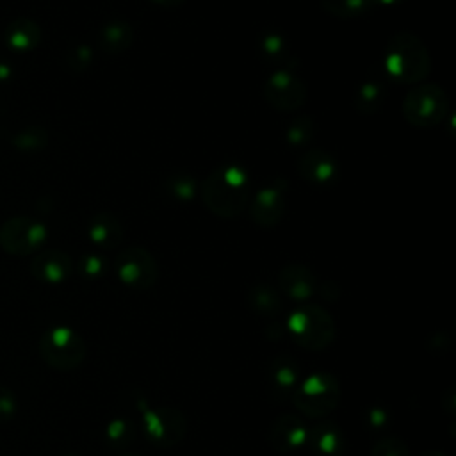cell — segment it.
<instances>
[{"label":"cell","instance_id":"cell-30","mask_svg":"<svg viewBox=\"0 0 456 456\" xmlns=\"http://www.w3.org/2000/svg\"><path fill=\"white\" fill-rule=\"evenodd\" d=\"M18 397L14 392L4 385H0V424L12 420L18 413Z\"/></svg>","mask_w":456,"mask_h":456},{"label":"cell","instance_id":"cell-27","mask_svg":"<svg viewBox=\"0 0 456 456\" xmlns=\"http://www.w3.org/2000/svg\"><path fill=\"white\" fill-rule=\"evenodd\" d=\"M314 132H315L314 119L310 116H299L289 123V126L285 130V137H287L289 144L303 146L312 139Z\"/></svg>","mask_w":456,"mask_h":456},{"label":"cell","instance_id":"cell-21","mask_svg":"<svg viewBox=\"0 0 456 456\" xmlns=\"http://www.w3.org/2000/svg\"><path fill=\"white\" fill-rule=\"evenodd\" d=\"M246 303L262 317H276L281 312V296L267 283L253 285L246 294Z\"/></svg>","mask_w":456,"mask_h":456},{"label":"cell","instance_id":"cell-28","mask_svg":"<svg viewBox=\"0 0 456 456\" xmlns=\"http://www.w3.org/2000/svg\"><path fill=\"white\" fill-rule=\"evenodd\" d=\"M196 187H198L196 180H194L191 175H183V173H180V175H171V176L166 180V191H167L173 198H176V200H180V201H189V200H192V198L196 196Z\"/></svg>","mask_w":456,"mask_h":456},{"label":"cell","instance_id":"cell-25","mask_svg":"<svg viewBox=\"0 0 456 456\" xmlns=\"http://www.w3.org/2000/svg\"><path fill=\"white\" fill-rule=\"evenodd\" d=\"M11 144L25 153L41 151L48 144V132L43 126H27L11 139Z\"/></svg>","mask_w":456,"mask_h":456},{"label":"cell","instance_id":"cell-34","mask_svg":"<svg viewBox=\"0 0 456 456\" xmlns=\"http://www.w3.org/2000/svg\"><path fill=\"white\" fill-rule=\"evenodd\" d=\"M151 2H155L157 5H160V7H167V9H171V7H178V5H182L185 0H151Z\"/></svg>","mask_w":456,"mask_h":456},{"label":"cell","instance_id":"cell-22","mask_svg":"<svg viewBox=\"0 0 456 456\" xmlns=\"http://www.w3.org/2000/svg\"><path fill=\"white\" fill-rule=\"evenodd\" d=\"M258 53L260 57L274 66H285L290 62V50L281 34L267 32L258 39Z\"/></svg>","mask_w":456,"mask_h":456},{"label":"cell","instance_id":"cell-29","mask_svg":"<svg viewBox=\"0 0 456 456\" xmlns=\"http://www.w3.org/2000/svg\"><path fill=\"white\" fill-rule=\"evenodd\" d=\"M370 456H410V452L403 440L383 438L372 445Z\"/></svg>","mask_w":456,"mask_h":456},{"label":"cell","instance_id":"cell-20","mask_svg":"<svg viewBox=\"0 0 456 456\" xmlns=\"http://www.w3.org/2000/svg\"><path fill=\"white\" fill-rule=\"evenodd\" d=\"M134 39V28L123 20H112L105 23L98 32V46L103 53H123L130 48Z\"/></svg>","mask_w":456,"mask_h":456},{"label":"cell","instance_id":"cell-9","mask_svg":"<svg viewBox=\"0 0 456 456\" xmlns=\"http://www.w3.org/2000/svg\"><path fill=\"white\" fill-rule=\"evenodd\" d=\"M48 230L30 217H11L0 226V246L5 253L25 256L37 251L46 240Z\"/></svg>","mask_w":456,"mask_h":456},{"label":"cell","instance_id":"cell-3","mask_svg":"<svg viewBox=\"0 0 456 456\" xmlns=\"http://www.w3.org/2000/svg\"><path fill=\"white\" fill-rule=\"evenodd\" d=\"M285 331L299 347L322 351L333 344L337 328L333 317L322 306L303 303L289 314Z\"/></svg>","mask_w":456,"mask_h":456},{"label":"cell","instance_id":"cell-12","mask_svg":"<svg viewBox=\"0 0 456 456\" xmlns=\"http://www.w3.org/2000/svg\"><path fill=\"white\" fill-rule=\"evenodd\" d=\"M283 212H285V185L278 180L264 185L255 194L249 207L251 219L262 228L276 226Z\"/></svg>","mask_w":456,"mask_h":456},{"label":"cell","instance_id":"cell-16","mask_svg":"<svg viewBox=\"0 0 456 456\" xmlns=\"http://www.w3.org/2000/svg\"><path fill=\"white\" fill-rule=\"evenodd\" d=\"M301 383V365L290 356H276L269 365V387L276 399L294 394Z\"/></svg>","mask_w":456,"mask_h":456},{"label":"cell","instance_id":"cell-37","mask_svg":"<svg viewBox=\"0 0 456 456\" xmlns=\"http://www.w3.org/2000/svg\"><path fill=\"white\" fill-rule=\"evenodd\" d=\"M121 456H139V454H134V452H128V454H121Z\"/></svg>","mask_w":456,"mask_h":456},{"label":"cell","instance_id":"cell-1","mask_svg":"<svg viewBox=\"0 0 456 456\" xmlns=\"http://www.w3.org/2000/svg\"><path fill=\"white\" fill-rule=\"evenodd\" d=\"M203 205L223 219L237 217L249 201V178L244 167L226 164L214 169L200 185Z\"/></svg>","mask_w":456,"mask_h":456},{"label":"cell","instance_id":"cell-17","mask_svg":"<svg viewBox=\"0 0 456 456\" xmlns=\"http://www.w3.org/2000/svg\"><path fill=\"white\" fill-rule=\"evenodd\" d=\"M306 445L315 456H342L344 431L333 420H322L308 429Z\"/></svg>","mask_w":456,"mask_h":456},{"label":"cell","instance_id":"cell-33","mask_svg":"<svg viewBox=\"0 0 456 456\" xmlns=\"http://www.w3.org/2000/svg\"><path fill=\"white\" fill-rule=\"evenodd\" d=\"M367 422L372 429H381L387 426L388 422V411L385 408H379V406H372L369 411H367Z\"/></svg>","mask_w":456,"mask_h":456},{"label":"cell","instance_id":"cell-32","mask_svg":"<svg viewBox=\"0 0 456 456\" xmlns=\"http://www.w3.org/2000/svg\"><path fill=\"white\" fill-rule=\"evenodd\" d=\"M91 61H93V52H91V48L86 46V45H80V46L71 48V50L68 52V55H66V64H68V68H71V69H75V71L86 69V68L91 64Z\"/></svg>","mask_w":456,"mask_h":456},{"label":"cell","instance_id":"cell-10","mask_svg":"<svg viewBox=\"0 0 456 456\" xmlns=\"http://www.w3.org/2000/svg\"><path fill=\"white\" fill-rule=\"evenodd\" d=\"M264 96L267 103L280 112H292L305 105L306 86L289 69H276L264 84Z\"/></svg>","mask_w":456,"mask_h":456},{"label":"cell","instance_id":"cell-31","mask_svg":"<svg viewBox=\"0 0 456 456\" xmlns=\"http://www.w3.org/2000/svg\"><path fill=\"white\" fill-rule=\"evenodd\" d=\"M78 269H80L82 276H86L89 280H94V278H100L105 273V260L96 253H89V255L82 256V260L78 264Z\"/></svg>","mask_w":456,"mask_h":456},{"label":"cell","instance_id":"cell-2","mask_svg":"<svg viewBox=\"0 0 456 456\" xmlns=\"http://www.w3.org/2000/svg\"><path fill=\"white\" fill-rule=\"evenodd\" d=\"M387 75L399 84H415L431 71V57L424 43L411 32L394 34L383 53Z\"/></svg>","mask_w":456,"mask_h":456},{"label":"cell","instance_id":"cell-26","mask_svg":"<svg viewBox=\"0 0 456 456\" xmlns=\"http://www.w3.org/2000/svg\"><path fill=\"white\" fill-rule=\"evenodd\" d=\"M134 435H135V428L125 417H116L105 426V440L109 442L110 447H116V449L126 447L134 440Z\"/></svg>","mask_w":456,"mask_h":456},{"label":"cell","instance_id":"cell-13","mask_svg":"<svg viewBox=\"0 0 456 456\" xmlns=\"http://www.w3.org/2000/svg\"><path fill=\"white\" fill-rule=\"evenodd\" d=\"M299 175L315 185H330L338 178V162L335 157L322 148H312L299 155L297 159Z\"/></svg>","mask_w":456,"mask_h":456},{"label":"cell","instance_id":"cell-24","mask_svg":"<svg viewBox=\"0 0 456 456\" xmlns=\"http://www.w3.org/2000/svg\"><path fill=\"white\" fill-rule=\"evenodd\" d=\"M321 7L335 18H358L365 14L372 5L370 0H319Z\"/></svg>","mask_w":456,"mask_h":456},{"label":"cell","instance_id":"cell-8","mask_svg":"<svg viewBox=\"0 0 456 456\" xmlns=\"http://www.w3.org/2000/svg\"><path fill=\"white\" fill-rule=\"evenodd\" d=\"M114 271L123 285L137 290L150 289L159 276V267L153 255L142 246L121 249L114 258Z\"/></svg>","mask_w":456,"mask_h":456},{"label":"cell","instance_id":"cell-6","mask_svg":"<svg viewBox=\"0 0 456 456\" xmlns=\"http://www.w3.org/2000/svg\"><path fill=\"white\" fill-rule=\"evenodd\" d=\"M401 110L410 125L429 128L444 121L449 112V100L440 86L422 84L408 91Z\"/></svg>","mask_w":456,"mask_h":456},{"label":"cell","instance_id":"cell-7","mask_svg":"<svg viewBox=\"0 0 456 456\" xmlns=\"http://www.w3.org/2000/svg\"><path fill=\"white\" fill-rule=\"evenodd\" d=\"M141 424L144 438L159 449L175 447L187 435V419L173 406L144 408Z\"/></svg>","mask_w":456,"mask_h":456},{"label":"cell","instance_id":"cell-4","mask_svg":"<svg viewBox=\"0 0 456 456\" xmlns=\"http://www.w3.org/2000/svg\"><path fill=\"white\" fill-rule=\"evenodd\" d=\"M43 362L55 370H73L86 360L87 346L69 326L48 328L37 344Z\"/></svg>","mask_w":456,"mask_h":456},{"label":"cell","instance_id":"cell-23","mask_svg":"<svg viewBox=\"0 0 456 456\" xmlns=\"http://www.w3.org/2000/svg\"><path fill=\"white\" fill-rule=\"evenodd\" d=\"M383 100H385L383 87L374 80H367L356 89L353 103L358 114L369 116V114H376L381 109Z\"/></svg>","mask_w":456,"mask_h":456},{"label":"cell","instance_id":"cell-19","mask_svg":"<svg viewBox=\"0 0 456 456\" xmlns=\"http://www.w3.org/2000/svg\"><path fill=\"white\" fill-rule=\"evenodd\" d=\"M4 41L12 52H30L41 41V27L30 18H18L7 25Z\"/></svg>","mask_w":456,"mask_h":456},{"label":"cell","instance_id":"cell-14","mask_svg":"<svg viewBox=\"0 0 456 456\" xmlns=\"http://www.w3.org/2000/svg\"><path fill=\"white\" fill-rule=\"evenodd\" d=\"M30 273L37 281L57 285L71 276L73 260L68 253L61 249H45L32 258Z\"/></svg>","mask_w":456,"mask_h":456},{"label":"cell","instance_id":"cell-38","mask_svg":"<svg viewBox=\"0 0 456 456\" xmlns=\"http://www.w3.org/2000/svg\"><path fill=\"white\" fill-rule=\"evenodd\" d=\"M64 456H78V454H64Z\"/></svg>","mask_w":456,"mask_h":456},{"label":"cell","instance_id":"cell-15","mask_svg":"<svg viewBox=\"0 0 456 456\" xmlns=\"http://www.w3.org/2000/svg\"><path fill=\"white\" fill-rule=\"evenodd\" d=\"M281 292L297 303H306L317 290L315 274L303 264H289L278 274Z\"/></svg>","mask_w":456,"mask_h":456},{"label":"cell","instance_id":"cell-36","mask_svg":"<svg viewBox=\"0 0 456 456\" xmlns=\"http://www.w3.org/2000/svg\"><path fill=\"white\" fill-rule=\"evenodd\" d=\"M420 456H445V454L440 452V451H426V452H422Z\"/></svg>","mask_w":456,"mask_h":456},{"label":"cell","instance_id":"cell-35","mask_svg":"<svg viewBox=\"0 0 456 456\" xmlns=\"http://www.w3.org/2000/svg\"><path fill=\"white\" fill-rule=\"evenodd\" d=\"M372 2V5L376 7V5H385V7H392V5H399V4H403L404 0H370Z\"/></svg>","mask_w":456,"mask_h":456},{"label":"cell","instance_id":"cell-11","mask_svg":"<svg viewBox=\"0 0 456 456\" xmlns=\"http://www.w3.org/2000/svg\"><path fill=\"white\" fill-rule=\"evenodd\" d=\"M308 428L301 417L294 413H281L269 429V444L280 454H290L306 445Z\"/></svg>","mask_w":456,"mask_h":456},{"label":"cell","instance_id":"cell-18","mask_svg":"<svg viewBox=\"0 0 456 456\" xmlns=\"http://www.w3.org/2000/svg\"><path fill=\"white\" fill-rule=\"evenodd\" d=\"M87 235L91 242L102 249L118 248L123 240V226L109 212L94 214L87 223Z\"/></svg>","mask_w":456,"mask_h":456},{"label":"cell","instance_id":"cell-5","mask_svg":"<svg viewBox=\"0 0 456 456\" xmlns=\"http://www.w3.org/2000/svg\"><path fill=\"white\" fill-rule=\"evenodd\" d=\"M340 401V385L331 372L308 374L292 394L294 406L306 417L322 419Z\"/></svg>","mask_w":456,"mask_h":456}]
</instances>
